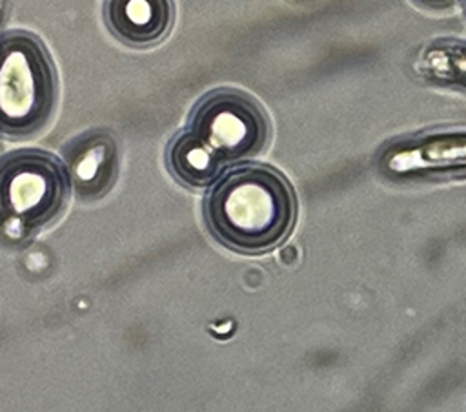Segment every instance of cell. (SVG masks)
I'll list each match as a JSON object with an SVG mask.
<instances>
[{"label":"cell","instance_id":"7a4b0ae2","mask_svg":"<svg viewBox=\"0 0 466 412\" xmlns=\"http://www.w3.org/2000/svg\"><path fill=\"white\" fill-rule=\"evenodd\" d=\"M56 77L42 42L24 31L0 35V135L27 137L51 117Z\"/></svg>","mask_w":466,"mask_h":412},{"label":"cell","instance_id":"ba28073f","mask_svg":"<svg viewBox=\"0 0 466 412\" xmlns=\"http://www.w3.org/2000/svg\"><path fill=\"white\" fill-rule=\"evenodd\" d=\"M466 166V137L439 139L395 151L388 159L391 171H415L431 168Z\"/></svg>","mask_w":466,"mask_h":412},{"label":"cell","instance_id":"3957f363","mask_svg":"<svg viewBox=\"0 0 466 412\" xmlns=\"http://www.w3.org/2000/svg\"><path fill=\"white\" fill-rule=\"evenodd\" d=\"M67 168L53 155L25 149L0 159V226L31 233L56 219L69 195Z\"/></svg>","mask_w":466,"mask_h":412},{"label":"cell","instance_id":"52a82bcc","mask_svg":"<svg viewBox=\"0 0 466 412\" xmlns=\"http://www.w3.org/2000/svg\"><path fill=\"white\" fill-rule=\"evenodd\" d=\"M166 160L171 175L189 188L211 184L222 168L215 155L189 129L173 137Z\"/></svg>","mask_w":466,"mask_h":412},{"label":"cell","instance_id":"277c9868","mask_svg":"<svg viewBox=\"0 0 466 412\" xmlns=\"http://www.w3.org/2000/svg\"><path fill=\"white\" fill-rule=\"evenodd\" d=\"M187 129L220 164L257 155L268 139V120L260 106L244 93L226 88L197 102Z\"/></svg>","mask_w":466,"mask_h":412},{"label":"cell","instance_id":"6da1fadb","mask_svg":"<svg viewBox=\"0 0 466 412\" xmlns=\"http://www.w3.org/2000/svg\"><path fill=\"white\" fill-rule=\"evenodd\" d=\"M204 221L209 233L226 248L240 253L268 252L291 232L293 190L269 166L235 168L208 191Z\"/></svg>","mask_w":466,"mask_h":412},{"label":"cell","instance_id":"5b68a950","mask_svg":"<svg viewBox=\"0 0 466 412\" xmlns=\"http://www.w3.org/2000/svg\"><path fill=\"white\" fill-rule=\"evenodd\" d=\"M173 7L166 0H113L106 20L113 35L129 46H151L169 29Z\"/></svg>","mask_w":466,"mask_h":412},{"label":"cell","instance_id":"8992f818","mask_svg":"<svg viewBox=\"0 0 466 412\" xmlns=\"http://www.w3.org/2000/svg\"><path fill=\"white\" fill-rule=\"evenodd\" d=\"M115 146L109 137H89L69 153V170L82 197H100L115 177Z\"/></svg>","mask_w":466,"mask_h":412}]
</instances>
